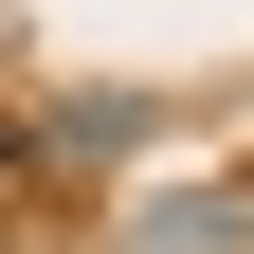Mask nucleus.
<instances>
[{"label": "nucleus", "mask_w": 254, "mask_h": 254, "mask_svg": "<svg viewBox=\"0 0 254 254\" xmlns=\"http://www.w3.org/2000/svg\"><path fill=\"white\" fill-rule=\"evenodd\" d=\"M0 164H18V127H0Z\"/></svg>", "instance_id": "nucleus-1"}]
</instances>
